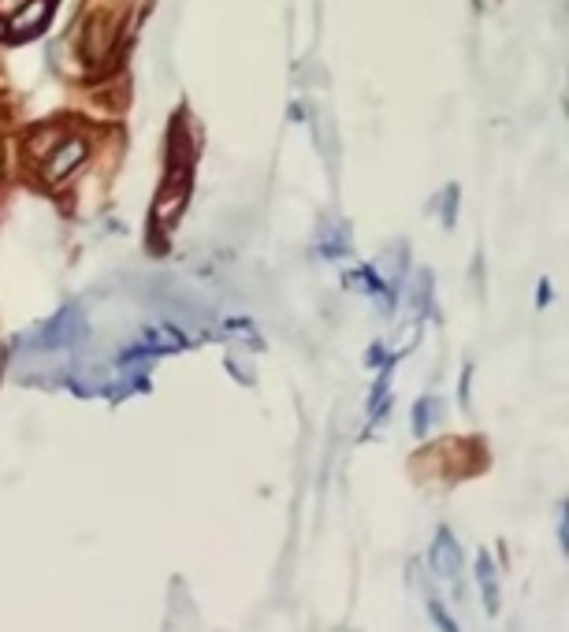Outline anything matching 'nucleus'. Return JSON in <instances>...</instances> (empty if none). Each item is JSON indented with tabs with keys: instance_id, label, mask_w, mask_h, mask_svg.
I'll list each match as a JSON object with an SVG mask.
<instances>
[{
	"instance_id": "obj_4",
	"label": "nucleus",
	"mask_w": 569,
	"mask_h": 632,
	"mask_svg": "<svg viewBox=\"0 0 569 632\" xmlns=\"http://www.w3.org/2000/svg\"><path fill=\"white\" fill-rule=\"evenodd\" d=\"M428 562H432V569H436L439 577H454V573H458V566H462V551H458V540L450 536L447 528H439V536L432 540Z\"/></svg>"
},
{
	"instance_id": "obj_6",
	"label": "nucleus",
	"mask_w": 569,
	"mask_h": 632,
	"mask_svg": "<svg viewBox=\"0 0 569 632\" xmlns=\"http://www.w3.org/2000/svg\"><path fill=\"white\" fill-rule=\"evenodd\" d=\"M477 584H480V595H484V610L495 618V614H499V573H495V562H491L488 551H480L477 558Z\"/></svg>"
},
{
	"instance_id": "obj_12",
	"label": "nucleus",
	"mask_w": 569,
	"mask_h": 632,
	"mask_svg": "<svg viewBox=\"0 0 569 632\" xmlns=\"http://www.w3.org/2000/svg\"><path fill=\"white\" fill-rule=\"evenodd\" d=\"M27 0H0V15H12V12H19Z\"/></svg>"
},
{
	"instance_id": "obj_1",
	"label": "nucleus",
	"mask_w": 569,
	"mask_h": 632,
	"mask_svg": "<svg viewBox=\"0 0 569 632\" xmlns=\"http://www.w3.org/2000/svg\"><path fill=\"white\" fill-rule=\"evenodd\" d=\"M86 339V320H82V309H60V313L45 324V328L34 335V346L41 350H71V346H79Z\"/></svg>"
},
{
	"instance_id": "obj_9",
	"label": "nucleus",
	"mask_w": 569,
	"mask_h": 632,
	"mask_svg": "<svg viewBox=\"0 0 569 632\" xmlns=\"http://www.w3.org/2000/svg\"><path fill=\"white\" fill-rule=\"evenodd\" d=\"M428 610H432V621H436L439 632H462L458 625H454V618L447 614V606L439 603V599H428Z\"/></svg>"
},
{
	"instance_id": "obj_3",
	"label": "nucleus",
	"mask_w": 569,
	"mask_h": 632,
	"mask_svg": "<svg viewBox=\"0 0 569 632\" xmlns=\"http://www.w3.org/2000/svg\"><path fill=\"white\" fill-rule=\"evenodd\" d=\"M45 160H49V164H45V179H49V183H60V179H67V175L86 160V142H82V138H64Z\"/></svg>"
},
{
	"instance_id": "obj_10",
	"label": "nucleus",
	"mask_w": 569,
	"mask_h": 632,
	"mask_svg": "<svg viewBox=\"0 0 569 632\" xmlns=\"http://www.w3.org/2000/svg\"><path fill=\"white\" fill-rule=\"evenodd\" d=\"M432 413H436V402H432V398H428V402H417V409H413V432H417V435L428 432Z\"/></svg>"
},
{
	"instance_id": "obj_11",
	"label": "nucleus",
	"mask_w": 569,
	"mask_h": 632,
	"mask_svg": "<svg viewBox=\"0 0 569 632\" xmlns=\"http://www.w3.org/2000/svg\"><path fill=\"white\" fill-rule=\"evenodd\" d=\"M558 543H562V551H569V528H566V506H562V514H558Z\"/></svg>"
},
{
	"instance_id": "obj_7",
	"label": "nucleus",
	"mask_w": 569,
	"mask_h": 632,
	"mask_svg": "<svg viewBox=\"0 0 569 632\" xmlns=\"http://www.w3.org/2000/svg\"><path fill=\"white\" fill-rule=\"evenodd\" d=\"M64 138H67L64 127H45V131H34V134H30V153L45 160L56 149V145L64 142Z\"/></svg>"
},
{
	"instance_id": "obj_8",
	"label": "nucleus",
	"mask_w": 569,
	"mask_h": 632,
	"mask_svg": "<svg viewBox=\"0 0 569 632\" xmlns=\"http://www.w3.org/2000/svg\"><path fill=\"white\" fill-rule=\"evenodd\" d=\"M146 343L153 346V350H179V346H183V335H175V328H149Z\"/></svg>"
},
{
	"instance_id": "obj_5",
	"label": "nucleus",
	"mask_w": 569,
	"mask_h": 632,
	"mask_svg": "<svg viewBox=\"0 0 569 632\" xmlns=\"http://www.w3.org/2000/svg\"><path fill=\"white\" fill-rule=\"evenodd\" d=\"M49 12H53V0H27L19 12L8 15V27H12V34H30V30H38L45 19H49Z\"/></svg>"
},
{
	"instance_id": "obj_2",
	"label": "nucleus",
	"mask_w": 569,
	"mask_h": 632,
	"mask_svg": "<svg viewBox=\"0 0 569 632\" xmlns=\"http://www.w3.org/2000/svg\"><path fill=\"white\" fill-rule=\"evenodd\" d=\"M186 198H190V183H186V168H172L164 186L157 190V201H153V220L160 227H172L179 220V212L186 209Z\"/></svg>"
}]
</instances>
